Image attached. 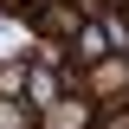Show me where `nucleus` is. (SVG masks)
<instances>
[{
    "instance_id": "f03ea898",
    "label": "nucleus",
    "mask_w": 129,
    "mask_h": 129,
    "mask_svg": "<svg viewBox=\"0 0 129 129\" xmlns=\"http://www.w3.org/2000/svg\"><path fill=\"white\" fill-rule=\"evenodd\" d=\"M84 97H90L97 110L129 103V58H97L90 71H84Z\"/></svg>"
},
{
    "instance_id": "423d86ee",
    "label": "nucleus",
    "mask_w": 129,
    "mask_h": 129,
    "mask_svg": "<svg viewBox=\"0 0 129 129\" xmlns=\"http://www.w3.org/2000/svg\"><path fill=\"white\" fill-rule=\"evenodd\" d=\"M110 7H129V0H110Z\"/></svg>"
},
{
    "instance_id": "20e7f679",
    "label": "nucleus",
    "mask_w": 129,
    "mask_h": 129,
    "mask_svg": "<svg viewBox=\"0 0 129 129\" xmlns=\"http://www.w3.org/2000/svg\"><path fill=\"white\" fill-rule=\"evenodd\" d=\"M0 97L26 103V52H0Z\"/></svg>"
},
{
    "instance_id": "7ed1b4c3",
    "label": "nucleus",
    "mask_w": 129,
    "mask_h": 129,
    "mask_svg": "<svg viewBox=\"0 0 129 129\" xmlns=\"http://www.w3.org/2000/svg\"><path fill=\"white\" fill-rule=\"evenodd\" d=\"M39 129H97V103L84 90H71V97H58L52 110H39Z\"/></svg>"
},
{
    "instance_id": "f257e3e1",
    "label": "nucleus",
    "mask_w": 129,
    "mask_h": 129,
    "mask_svg": "<svg viewBox=\"0 0 129 129\" xmlns=\"http://www.w3.org/2000/svg\"><path fill=\"white\" fill-rule=\"evenodd\" d=\"M84 7L78 0H32L26 7V26H32V39H45V45H71V39H78L84 32Z\"/></svg>"
},
{
    "instance_id": "39448f33",
    "label": "nucleus",
    "mask_w": 129,
    "mask_h": 129,
    "mask_svg": "<svg viewBox=\"0 0 129 129\" xmlns=\"http://www.w3.org/2000/svg\"><path fill=\"white\" fill-rule=\"evenodd\" d=\"M97 26H103V39H110V58H129V13L123 7H103Z\"/></svg>"
}]
</instances>
